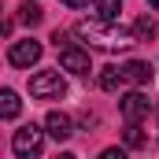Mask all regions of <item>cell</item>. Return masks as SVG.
<instances>
[{"label":"cell","mask_w":159,"mask_h":159,"mask_svg":"<svg viewBox=\"0 0 159 159\" xmlns=\"http://www.w3.org/2000/svg\"><path fill=\"white\" fill-rule=\"evenodd\" d=\"M119 111H122V119H126V122H141V119H148L152 100H148L144 93H126V96L119 100Z\"/></svg>","instance_id":"5"},{"label":"cell","mask_w":159,"mask_h":159,"mask_svg":"<svg viewBox=\"0 0 159 159\" xmlns=\"http://www.w3.org/2000/svg\"><path fill=\"white\" fill-rule=\"evenodd\" d=\"M100 159H129V152H126V148H104Z\"/></svg>","instance_id":"15"},{"label":"cell","mask_w":159,"mask_h":159,"mask_svg":"<svg viewBox=\"0 0 159 159\" xmlns=\"http://www.w3.org/2000/svg\"><path fill=\"white\" fill-rule=\"evenodd\" d=\"M22 104H19V93L15 89H0V115L4 119H19Z\"/></svg>","instance_id":"9"},{"label":"cell","mask_w":159,"mask_h":159,"mask_svg":"<svg viewBox=\"0 0 159 159\" xmlns=\"http://www.w3.org/2000/svg\"><path fill=\"white\" fill-rule=\"evenodd\" d=\"M67 93V81L59 78V70H41L30 78V96H37V100H59Z\"/></svg>","instance_id":"3"},{"label":"cell","mask_w":159,"mask_h":159,"mask_svg":"<svg viewBox=\"0 0 159 159\" xmlns=\"http://www.w3.org/2000/svg\"><path fill=\"white\" fill-rule=\"evenodd\" d=\"M122 74H126V81H133V85H144V81H152V67L144 59H129V63H122Z\"/></svg>","instance_id":"8"},{"label":"cell","mask_w":159,"mask_h":159,"mask_svg":"<svg viewBox=\"0 0 159 159\" xmlns=\"http://www.w3.org/2000/svg\"><path fill=\"white\" fill-rule=\"evenodd\" d=\"M41 59V41L26 37V41H11V48H7V63L11 67H34Z\"/></svg>","instance_id":"4"},{"label":"cell","mask_w":159,"mask_h":159,"mask_svg":"<svg viewBox=\"0 0 159 159\" xmlns=\"http://www.w3.org/2000/svg\"><path fill=\"white\" fill-rule=\"evenodd\" d=\"M78 37H85L93 48H100V52H126L129 44H133V30H122L119 22H107V19H89V22H78V30H74Z\"/></svg>","instance_id":"1"},{"label":"cell","mask_w":159,"mask_h":159,"mask_svg":"<svg viewBox=\"0 0 159 159\" xmlns=\"http://www.w3.org/2000/svg\"><path fill=\"white\" fill-rule=\"evenodd\" d=\"M148 4H152V7H156V11H159V0H148Z\"/></svg>","instance_id":"18"},{"label":"cell","mask_w":159,"mask_h":159,"mask_svg":"<svg viewBox=\"0 0 159 159\" xmlns=\"http://www.w3.org/2000/svg\"><path fill=\"white\" fill-rule=\"evenodd\" d=\"M56 159H78V156H74V152H59Z\"/></svg>","instance_id":"17"},{"label":"cell","mask_w":159,"mask_h":159,"mask_svg":"<svg viewBox=\"0 0 159 159\" xmlns=\"http://www.w3.org/2000/svg\"><path fill=\"white\" fill-rule=\"evenodd\" d=\"M44 133L48 129H41V126H22V129H15V137H11V148H15V156L19 159H34L41 152V144H44Z\"/></svg>","instance_id":"2"},{"label":"cell","mask_w":159,"mask_h":159,"mask_svg":"<svg viewBox=\"0 0 159 159\" xmlns=\"http://www.w3.org/2000/svg\"><path fill=\"white\" fill-rule=\"evenodd\" d=\"M156 34H159V26H156L152 15H141V19L133 22V37H137V41H152Z\"/></svg>","instance_id":"11"},{"label":"cell","mask_w":159,"mask_h":159,"mask_svg":"<svg viewBox=\"0 0 159 159\" xmlns=\"http://www.w3.org/2000/svg\"><path fill=\"white\" fill-rule=\"evenodd\" d=\"M67 7H89V0H63Z\"/></svg>","instance_id":"16"},{"label":"cell","mask_w":159,"mask_h":159,"mask_svg":"<svg viewBox=\"0 0 159 159\" xmlns=\"http://www.w3.org/2000/svg\"><path fill=\"white\" fill-rule=\"evenodd\" d=\"M59 67H63V70H70V74H89V70H93L89 52H85V48H78V44L59 48Z\"/></svg>","instance_id":"6"},{"label":"cell","mask_w":159,"mask_h":159,"mask_svg":"<svg viewBox=\"0 0 159 159\" xmlns=\"http://www.w3.org/2000/svg\"><path fill=\"white\" fill-rule=\"evenodd\" d=\"M96 11H100V19H107V22H119L122 0H96Z\"/></svg>","instance_id":"13"},{"label":"cell","mask_w":159,"mask_h":159,"mask_svg":"<svg viewBox=\"0 0 159 159\" xmlns=\"http://www.w3.org/2000/svg\"><path fill=\"white\" fill-rule=\"evenodd\" d=\"M126 148H148V133L141 129V122H126Z\"/></svg>","instance_id":"10"},{"label":"cell","mask_w":159,"mask_h":159,"mask_svg":"<svg viewBox=\"0 0 159 159\" xmlns=\"http://www.w3.org/2000/svg\"><path fill=\"white\" fill-rule=\"evenodd\" d=\"M44 129H48L56 141H70V133H74V122H70V115H63V111H48Z\"/></svg>","instance_id":"7"},{"label":"cell","mask_w":159,"mask_h":159,"mask_svg":"<svg viewBox=\"0 0 159 159\" xmlns=\"http://www.w3.org/2000/svg\"><path fill=\"white\" fill-rule=\"evenodd\" d=\"M19 19H22V22H26V26H37L41 19H44V11H41L37 4H30V0H26V4H22V7H19Z\"/></svg>","instance_id":"14"},{"label":"cell","mask_w":159,"mask_h":159,"mask_svg":"<svg viewBox=\"0 0 159 159\" xmlns=\"http://www.w3.org/2000/svg\"><path fill=\"white\" fill-rule=\"evenodd\" d=\"M119 85H126V74H122V67H104V74H100V89L115 93Z\"/></svg>","instance_id":"12"}]
</instances>
